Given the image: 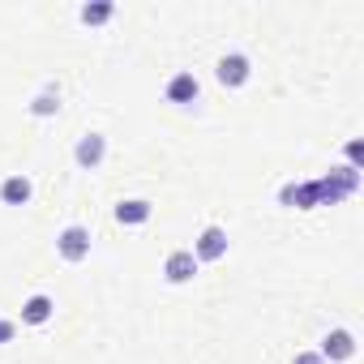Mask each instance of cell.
Instances as JSON below:
<instances>
[{
    "mask_svg": "<svg viewBox=\"0 0 364 364\" xmlns=\"http://www.w3.org/2000/svg\"><path fill=\"white\" fill-rule=\"evenodd\" d=\"M56 249H60L65 262H82V257L90 253V232H86V228H65L60 240H56Z\"/></svg>",
    "mask_w": 364,
    "mask_h": 364,
    "instance_id": "6da1fadb",
    "label": "cell"
},
{
    "mask_svg": "<svg viewBox=\"0 0 364 364\" xmlns=\"http://www.w3.org/2000/svg\"><path fill=\"white\" fill-rule=\"evenodd\" d=\"M163 274H167V283H189V279L198 274V257H193V249L171 253V257H167V266H163Z\"/></svg>",
    "mask_w": 364,
    "mask_h": 364,
    "instance_id": "7a4b0ae2",
    "label": "cell"
},
{
    "mask_svg": "<svg viewBox=\"0 0 364 364\" xmlns=\"http://www.w3.org/2000/svg\"><path fill=\"white\" fill-rule=\"evenodd\" d=\"M223 253H228V232H223V228H206L202 240H198V253H193V257H202V262H219Z\"/></svg>",
    "mask_w": 364,
    "mask_h": 364,
    "instance_id": "3957f363",
    "label": "cell"
},
{
    "mask_svg": "<svg viewBox=\"0 0 364 364\" xmlns=\"http://www.w3.org/2000/svg\"><path fill=\"white\" fill-rule=\"evenodd\" d=\"M219 82L223 86H245L249 82V60L245 56H223L219 60Z\"/></svg>",
    "mask_w": 364,
    "mask_h": 364,
    "instance_id": "277c9868",
    "label": "cell"
},
{
    "mask_svg": "<svg viewBox=\"0 0 364 364\" xmlns=\"http://www.w3.org/2000/svg\"><path fill=\"white\" fill-rule=\"evenodd\" d=\"M103 154H107V141H103L99 133H86V137L77 141V163H82V167H99Z\"/></svg>",
    "mask_w": 364,
    "mask_h": 364,
    "instance_id": "5b68a950",
    "label": "cell"
},
{
    "mask_svg": "<svg viewBox=\"0 0 364 364\" xmlns=\"http://www.w3.org/2000/svg\"><path fill=\"white\" fill-rule=\"evenodd\" d=\"M167 99H171V103H193V99H198V77H193V73H176V77L167 82Z\"/></svg>",
    "mask_w": 364,
    "mask_h": 364,
    "instance_id": "8992f818",
    "label": "cell"
},
{
    "mask_svg": "<svg viewBox=\"0 0 364 364\" xmlns=\"http://www.w3.org/2000/svg\"><path fill=\"white\" fill-rule=\"evenodd\" d=\"M351 351H355V343H351L347 330H334V334H326V343H321V360H347Z\"/></svg>",
    "mask_w": 364,
    "mask_h": 364,
    "instance_id": "52a82bcc",
    "label": "cell"
},
{
    "mask_svg": "<svg viewBox=\"0 0 364 364\" xmlns=\"http://www.w3.org/2000/svg\"><path fill=\"white\" fill-rule=\"evenodd\" d=\"M0 202H5V206H22V202H31V180H26V176H9L5 185H0Z\"/></svg>",
    "mask_w": 364,
    "mask_h": 364,
    "instance_id": "ba28073f",
    "label": "cell"
},
{
    "mask_svg": "<svg viewBox=\"0 0 364 364\" xmlns=\"http://www.w3.org/2000/svg\"><path fill=\"white\" fill-rule=\"evenodd\" d=\"M52 309H56V304H52L48 296H31V300L22 304V321H31V326H43V321L52 317Z\"/></svg>",
    "mask_w": 364,
    "mask_h": 364,
    "instance_id": "9c48e42d",
    "label": "cell"
},
{
    "mask_svg": "<svg viewBox=\"0 0 364 364\" xmlns=\"http://www.w3.org/2000/svg\"><path fill=\"white\" fill-rule=\"evenodd\" d=\"M116 219L120 223H146L150 219V202H120L116 206Z\"/></svg>",
    "mask_w": 364,
    "mask_h": 364,
    "instance_id": "30bf717a",
    "label": "cell"
},
{
    "mask_svg": "<svg viewBox=\"0 0 364 364\" xmlns=\"http://www.w3.org/2000/svg\"><path fill=\"white\" fill-rule=\"evenodd\" d=\"M107 18H112V5H86V9H82V22H86V26H99V22H107Z\"/></svg>",
    "mask_w": 364,
    "mask_h": 364,
    "instance_id": "8fae6325",
    "label": "cell"
},
{
    "mask_svg": "<svg viewBox=\"0 0 364 364\" xmlns=\"http://www.w3.org/2000/svg\"><path fill=\"white\" fill-rule=\"evenodd\" d=\"M56 107H60V103H56V99H52V95H43V99H39V103H35V116H52V112H56Z\"/></svg>",
    "mask_w": 364,
    "mask_h": 364,
    "instance_id": "7c38bea8",
    "label": "cell"
},
{
    "mask_svg": "<svg viewBox=\"0 0 364 364\" xmlns=\"http://www.w3.org/2000/svg\"><path fill=\"white\" fill-rule=\"evenodd\" d=\"M296 364H326L321 355H313V351H304V355H296Z\"/></svg>",
    "mask_w": 364,
    "mask_h": 364,
    "instance_id": "4fadbf2b",
    "label": "cell"
},
{
    "mask_svg": "<svg viewBox=\"0 0 364 364\" xmlns=\"http://www.w3.org/2000/svg\"><path fill=\"white\" fill-rule=\"evenodd\" d=\"M14 338V321H0V343H9Z\"/></svg>",
    "mask_w": 364,
    "mask_h": 364,
    "instance_id": "5bb4252c",
    "label": "cell"
}]
</instances>
